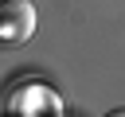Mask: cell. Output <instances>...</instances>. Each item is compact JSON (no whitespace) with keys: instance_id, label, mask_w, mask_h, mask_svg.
Returning <instances> with one entry per match:
<instances>
[{"instance_id":"obj_2","label":"cell","mask_w":125,"mask_h":117,"mask_svg":"<svg viewBox=\"0 0 125 117\" xmlns=\"http://www.w3.org/2000/svg\"><path fill=\"white\" fill-rule=\"evenodd\" d=\"M102 117H125V109H109V113H102Z\"/></svg>"},{"instance_id":"obj_1","label":"cell","mask_w":125,"mask_h":117,"mask_svg":"<svg viewBox=\"0 0 125 117\" xmlns=\"http://www.w3.org/2000/svg\"><path fill=\"white\" fill-rule=\"evenodd\" d=\"M35 35V4L31 0H0V51H16Z\"/></svg>"}]
</instances>
